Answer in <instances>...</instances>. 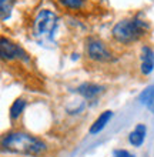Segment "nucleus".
Instances as JSON below:
<instances>
[{"label":"nucleus","mask_w":154,"mask_h":157,"mask_svg":"<svg viewBox=\"0 0 154 157\" xmlns=\"http://www.w3.org/2000/svg\"><path fill=\"white\" fill-rule=\"evenodd\" d=\"M2 150L26 157H44L50 149L40 137L20 128H13L2 136Z\"/></svg>","instance_id":"nucleus-1"},{"label":"nucleus","mask_w":154,"mask_h":157,"mask_svg":"<svg viewBox=\"0 0 154 157\" xmlns=\"http://www.w3.org/2000/svg\"><path fill=\"white\" fill-rule=\"evenodd\" d=\"M150 33V25L141 14L124 17L111 27V41L121 47H129L141 41Z\"/></svg>","instance_id":"nucleus-2"},{"label":"nucleus","mask_w":154,"mask_h":157,"mask_svg":"<svg viewBox=\"0 0 154 157\" xmlns=\"http://www.w3.org/2000/svg\"><path fill=\"white\" fill-rule=\"evenodd\" d=\"M86 57L94 64H106L116 60L111 47L99 37H88L86 40Z\"/></svg>","instance_id":"nucleus-3"},{"label":"nucleus","mask_w":154,"mask_h":157,"mask_svg":"<svg viewBox=\"0 0 154 157\" xmlns=\"http://www.w3.org/2000/svg\"><path fill=\"white\" fill-rule=\"evenodd\" d=\"M58 26L57 14L50 9H42L34 16L32 30L36 37H49L56 32Z\"/></svg>","instance_id":"nucleus-4"},{"label":"nucleus","mask_w":154,"mask_h":157,"mask_svg":"<svg viewBox=\"0 0 154 157\" xmlns=\"http://www.w3.org/2000/svg\"><path fill=\"white\" fill-rule=\"evenodd\" d=\"M0 56L3 62H30V56L27 54V52L19 43L13 41L6 36H2V40H0Z\"/></svg>","instance_id":"nucleus-5"},{"label":"nucleus","mask_w":154,"mask_h":157,"mask_svg":"<svg viewBox=\"0 0 154 157\" xmlns=\"http://www.w3.org/2000/svg\"><path fill=\"white\" fill-rule=\"evenodd\" d=\"M138 69L141 76L147 77L150 76L154 70V50L151 46L143 44L140 47V54H138Z\"/></svg>","instance_id":"nucleus-6"},{"label":"nucleus","mask_w":154,"mask_h":157,"mask_svg":"<svg viewBox=\"0 0 154 157\" xmlns=\"http://www.w3.org/2000/svg\"><path fill=\"white\" fill-rule=\"evenodd\" d=\"M76 91H77V94H80L84 100H93L103 93L104 87L101 86V84H99V83L84 82L76 87Z\"/></svg>","instance_id":"nucleus-7"},{"label":"nucleus","mask_w":154,"mask_h":157,"mask_svg":"<svg viewBox=\"0 0 154 157\" xmlns=\"http://www.w3.org/2000/svg\"><path fill=\"white\" fill-rule=\"evenodd\" d=\"M113 114H114V113H113L111 110H104V112H101L100 114L96 117V120L92 123V126L88 128V134H90V136H96V134H99L100 132H103L104 127L108 124V121L113 119Z\"/></svg>","instance_id":"nucleus-8"},{"label":"nucleus","mask_w":154,"mask_h":157,"mask_svg":"<svg viewBox=\"0 0 154 157\" xmlns=\"http://www.w3.org/2000/svg\"><path fill=\"white\" fill-rule=\"evenodd\" d=\"M26 107H27V100H26L24 97H17L12 103V106L9 109V120H10V123H12L13 126H16L19 119L23 116Z\"/></svg>","instance_id":"nucleus-9"},{"label":"nucleus","mask_w":154,"mask_h":157,"mask_svg":"<svg viewBox=\"0 0 154 157\" xmlns=\"http://www.w3.org/2000/svg\"><path fill=\"white\" fill-rule=\"evenodd\" d=\"M147 127L144 123H137L136 127L129 133V143L133 147H141L144 140H146Z\"/></svg>","instance_id":"nucleus-10"},{"label":"nucleus","mask_w":154,"mask_h":157,"mask_svg":"<svg viewBox=\"0 0 154 157\" xmlns=\"http://www.w3.org/2000/svg\"><path fill=\"white\" fill-rule=\"evenodd\" d=\"M56 2L63 10L71 13L84 12L88 4V0H56Z\"/></svg>","instance_id":"nucleus-11"},{"label":"nucleus","mask_w":154,"mask_h":157,"mask_svg":"<svg viewBox=\"0 0 154 157\" xmlns=\"http://www.w3.org/2000/svg\"><path fill=\"white\" fill-rule=\"evenodd\" d=\"M138 100H140V103L144 104V106L154 114V84L153 86L146 87V89L140 93Z\"/></svg>","instance_id":"nucleus-12"},{"label":"nucleus","mask_w":154,"mask_h":157,"mask_svg":"<svg viewBox=\"0 0 154 157\" xmlns=\"http://www.w3.org/2000/svg\"><path fill=\"white\" fill-rule=\"evenodd\" d=\"M17 0H0V14H2V21H6L12 14V10L14 7Z\"/></svg>","instance_id":"nucleus-13"},{"label":"nucleus","mask_w":154,"mask_h":157,"mask_svg":"<svg viewBox=\"0 0 154 157\" xmlns=\"http://www.w3.org/2000/svg\"><path fill=\"white\" fill-rule=\"evenodd\" d=\"M114 157H133V156H131L127 150L121 149V150H116V151H114Z\"/></svg>","instance_id":"nucleus-14"}]
</instances>
